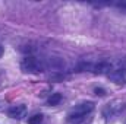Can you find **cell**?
<instances>
[{"label": "cell", "instance_id": "obj_2", "mask_svg": "<svg viewBox=\"0 0 126 124\" xmlns=\"http://www.w3.org/2000/svg\"><path fill=\"white\" fill-rule=\"evenodd\" d=\"M27 114V107L25 105H13L7 110V115L15 120H21Z\"/></svg>", "mask_w": 126, "mask_h": 124}, {"label": "cell", "instance_id": "obj_9", "mask_svg": "<svg viewBox=\"0 0 126 124\" xmlns=\"http://www.w3.org/2000/svg\"><path fill=\"white\" fill-rule=\"evenodd\" d=\"M1 54H3V47L0 45V56H1Z\"/></svg>", "mask_w": 126, "mask_h": 124}, {"label": "cell", "instance_id": "obj_6", "mask_svg": "<svg viewBox=\"0 0 126 124\" xmlns=\"http://www.w3.org/2000/svg\"><path fill=\"white\" fill-rule=\"evenodd\" d=\"M60 101H62V95H60V93H53V95L48 98V104H50L51 107H53V105H57Z\"/></svg>", "mask_w": 126, "mask_h": 124}, {"label": "cell", "instance_id": "obj_4", "mask_svg": "<svg viewBox=\"0 0 126 124\" xmlns=\"http://www.w3.org/2000/svg\"><path fill=\"white\" fill-rule=\"evenodd\" d=\"M109 77L116 83H126V70L125 69H117V70L109 72Z\"/></svg>", "mask_w": 126, "mask_h": 124}, {"label": "cell", "instance_id": "obj_5", "mask_svg": "<svg viewBox=\"0 0 126 124\" xmlns=\"http://www.w3.org/2000/svg\"><path fill=\"white\" fill-rule=\"evenodd\" d=\"M110 69H111V66H110L109 63H98V64L93 66L91 70H93L94 73H100V74H101V73H107V74H109V70H110Z\"/></svg>", "mask_w": 126, "mask_h": 124}, {"label": "cell", "instance_id": "obj_3", "mask_svg": "<svg viewBox=\"0 0 126 124\" xmlns=\"http://www.w3.org/2000/svg\"><path fill=\"white\" fill-rule=\"evenodd\" d=\"M93 110H94V104H93V102H84V104L76 105V107L72 110V112H76V114H79V115L87 117V114H90Z\"/></svg>", "mask_w": 126, "mask_h": 124}, {"label": "cell", "instance_id": "obj_7", "mask_svg": "<svg viewBox=\"0 0 126 124\" xmlns=\"http://www.w3.org/2000/svg\"><path fill=\"white\" fill-rule=\"evenodd\" d=\"M41 121H43V115L41 114H35V115L28 118V124H41Z\"/></svg>", "mask_w": 126, "mask_h": 124}, {"label": "cell", "instance_id": "obj_1", "mask_svg": "<svg viewBox=\"0 0 126 124\" xmlns=\"http://www.w3.org/2000/svg\"><path fill=\"white\" fill-rule=\"evenodd\" d=\"M21 69L27 73H40V72H44L47 67H46V63L44 60H40L37 57H32L28 56L25 57L22 63H21Z\"/></svg>", "mask_w": 126, "mask_h": 124}, {"label": "cell", "instance_id": "obj_8", "mask_svg": "<svg viewBox=\"0 0 126 124\" xmlns=\"http://www.w3.org/2000/svg\"><path fill=\"white\" fill-rule=\"evenodd\" d=\"M95 93H97V95H100V96H103V95L106 93V91H104V89H101V88H95Z\"/></svg>", "mask_w": 126, "mask_h": 124}]
</instances>
